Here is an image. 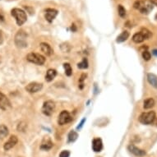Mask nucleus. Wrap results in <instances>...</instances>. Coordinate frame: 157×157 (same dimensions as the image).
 <instances>
[{
    "label": "nucleus",
    "instance_id": "9b49d317",
    "mask_svg": "<svg viewBox=\"0 0 157 157\" xmlns=\"http://www.w3.org/2000/svg\"><path fill=\"white\" fill-rule=\"evenodd\" d=\"M58 15V11L54 8H47L45 10V15L44 18L46 19V21L49 23L54 21V19L56 18Z\"/></svg>",
    "mask_w": 157,
    "mask_h": 157
},
{
    "label": "nucleus",
    "instance_id": "a211bd4d",
    "mask_svg": "<svg viewBox=\"0 0 157 157\" xmlns=\"http://www.w3.org/2000/svg\"><path fill=\"white\" fill-rule=\"evenodd\" d=\"M147 81L153 87L157 88V76L153 73L147 74Z\"/></svg>",
    "mask_w": 157,
    "mask_h": 157
},
{
    "label": "nucleus",
    "instance_id": "423d86ee",
    "mask_svg": "<svg viewBox=\"0 0 157 157\" xmlns=\"http://www.w3.org/2000/svg\"><path fill=\"white\" fill-rule=\"evenodd\" d=\"M26 59L30 63H35L37 65H43L45 63V58L43 55L36 54V53H30L27 54Z\"/></svg>",
    "mask_w": 157,
    "mask_h": 157
},
{
    "label": "nucleus",
    "instance_id": "b1692460",
    "mask_svg": "<svg viewBox=\"0 0 157 157\" xmlns=\"http://www.w3.org/2000/svg\"><path fill=\"white\" fill-rule=\"evenodd\" d=\"M77 68L80 69H86L88 68V61L87 58H83L82 61L77 64Z\"/></svg>",
    "mask_w": 157,
    "mask_h": 157
},
{
    "label": "nucleus",
    "instance_id": "aec40b11",
    "mask_svg": "<svg viewBox=\"0 0 157 157\" xmlns=\"http://www.w3.org/2000/svg\"><path fill=\"white\" fill-rule=\"evenodd\" d=\"M8 128L7 126L0 124V139H4L8 135Z\"/></svg>",
    "mask_w": 157,
    "mask_h": 157
},
{
    "label": "nucleus",
    "instance_id": "cd10ccee",
    "mask_svg": "<svg viewBox=\"0 0 157 157\" xmlns=\"http://www.w3.org/2000/svg\"><path fill=\"white\" fill-rule=\"evenodd\" d=\"M70 152L68 151H63L60 154H59V157H69Z\"/></svg>",
    "mask_w": 157,
    "mask_h": 157
},
{
    "label": "nucleus",
    "instance_id": "f3484780",
    "mask_svg": "<svg viewBox=\"0 0 157 157\" xmlns=\"http://www.w3.org/2000/svg\"><path fill=\"white\" fill-rule=\"evenodd\" d=\"M57 75V72L55 69H53V68H50L47 71L46 73V75H45V80L46 82H51L53 81V79L54 78L56 77Z\"/></svg>",
    "mask_w": 157,
    "mask_h": 157
},
{
    "label": "nucleus",
    "instance_id": "2eb2a0df",
    "mask_svg": "<svg viewBox=\"0 0 157 157\" xmlns=\"http://www.w3.org/2000/svg\"><path fill=\"white\" fill-rule=\"evenodd\" d=\"M92 149L95 152H101L103 149V142L101 138H95L92 141Z\"/></svg>",
    "mask_w": 157,
    "mask_h": 157
},
{
    "label": "nucleus",
    "instance_id": "c756f323",
    "mask_svg": "<svg viewBox=\"0 0 157 157\" xmlns=\"http://www.w3.org/2000/svg\"><path fill=\"white\" fill-rule=\"evenodd\" d=\"M4 42V37H3V34H2V31H0V44H3Z\"/></svg>",
    "mask_w": 157,
    "mask_h": 157
},
{
    "label": "nucleus",
    "instance_id": "393cba45",
    "mask_svg": "<svg viewBox=\"0 0 157 157\" xmlns=\"http://www.w3.org/2000/svg\"><path fill=\"white\" fill-rule=\"evenodd\" d=\"M118 15H119L121 18H125V16H126V10H125L124 8H123V5H118Z\"/></svg>",
    "mask_w": 157,
    "mask_h": 157
},
{
    "label": "nucleus",
    "instance_id": "7c9ffc66",
    "mask_svg": "<svg viewBox=\"0 0 157 157\" xmlns=\"http://www.w3.org/2000/svg\"><path fill=\"white\" fill-rule=\"evenodd\" d=\"M150 2H151L153 5H157V0H150Z\"/></svg>",
    "mask_w": 157,
    "mask_h": 157
},
{
    "label": "nucleus",
    "instance_id": "39448f33",
    "mask_svg": "<svg viewBox=\"0 0 157 157\" xmlns=\"http://www.w3.org/2000/svg\"><path fill=\"white\" fill-rule=\"evenodd\" d=\"M156 113L155 111H150L147 113H142L139 117V122L145 125L151 124L156 120Z\"/></svg>",
    "mask_w": 157,
    "mask_h": 157
},
{
    "label": "nucleus",
    "instance_id": "bb28decb",
    "mask_svg": "<svg viewBox=\"0 0 157 157\" xmlns=\"http://www.w3.org/2000/svg\"><path fill=\"white\" fill-rule=\"evenodd\" d=\"M142 58H144V60L146 61H149L151 58V53L147 51V50H144L142 52Z\"/></svg>",
    "mask_w": 157,
    "mask_h": 157
},
{
    "label": "nucleus",
    "instance_id": "6e6552de",
    "mask_svg": "<svg viewBox=\"0 0 157 157\" xmlns=\"http://www.w3.org/2000/svg\"><path fill=\"white\" fill-rule=\"evenodd\" d=\"M72 120H73V118H72L69 112H68L67 110H63L60 114L58 115V123L59 125H64L66 123L71 122Z\"/></svg>",
    "mask_w": 157,
    "mask_h": 157
},
{
    "label": "nucleus",
    "instance_id": "dca6fc26",
    "mask_svg": "<svg viewBox=\"0 0 157 157\" xmlns=\"http://www.w3.org/2000/svg\"><path fill=\"white\" fill-rule=\"evenodd\" d=\"M40 49H41V51L44 53V54H46L47 56H50L51 54H53V49L51 48V46L49 45L47 43H41L40 44Z\"/></svg>",
    "mask_w": 157,
    "mask_h": 157
},
{
    "label": "nucleus",
    "instance_id": "f03ea898",
    "mask_svg": "<svg viewBox=\"0 0 157 157\" xmlns=\"http://www.w3.org/2000/svg\"><path fill=\"white\" fill-rule=\"evenodd\" d=\"M154 5L150 1H137L134 4V8L139 10L142 13L148 14L152 11Z\"/></svg>",
    "mask_w": 157,
    "mask_h": 157
},
{
    "label": "nucleus",
    "instance_id": "0eeeda50",
    "mask_svg": "<svg viewBox=\"0 0 157 157\" xmlns=\"http://www.w3.org/2000/svg\"><path fill=\"white\" fill-rule=\"evenodd\" d=\"M55 109V104L52 101H45L42 107V112L46 116H51Z\"/></svg>",
    "mask_w": 157,
    "mask_h": 157
},
{
    "label": "nucleus",
    "instance_id": "2f4dec72",
    "mask_svg": "<svg viewBox=\"0 0 157 157\" xmlns=\"http://www.w3.org/2000/svg\"><path fill=\"white\" fill-rule=\"evenodd\" d=\"M152 53H153V54H154L155 56L157 57V49H153Z\"/></svg>",
    "mask_w": 157,
    "mask_h": 157
},
{
    "label": "nucleus",
    "instance_id": "7ed1b4c3",
    "mask_svg": "<svg viewBox=\"0 0 157 157\" xmlns=\"http://www.w3.org/2000/svg\"><path fill=\"white\" fill-rule=\"evenodd\" d=\"M12 16L16 19V22L18 26H22L26 22L27 16L25 11L20 8H13L12 10Z\"/></svg>",
    "mask_w": 157,
    "mask_h": 157
},
{
    "label": "nucleus",
    "instance_id": "4be33fe9",
    "mask_svg": "<svg viewBox=\"0 0 157 157\" xmlns=\"http://www.w3.org/2000/svg\"><path fill=\"white\" fill-rule=\"evenodd\" d=\"M78 137L77 132L75 131H71L68 134V142H73Z\"/></svg>",
    "mask_w": 157,
    "mask_h": 157
},
{
    "label": "nucleus",
    "instance_id": "a878e982",
    "mask_svg": "<svg viewBox=\"0 0 157 157\" xmlns=\"http://www.w3.org/2000/svg\"><path fill=\"white\" fill-rule=\"evenodd\" d=\"M87 77V74H85V73H83L81 76V77L79 79V88L80 89H83V87H84V81L86 80Z\"/></svg>",
    "mask_w": 157,
    "mask_h": 157
},
{
    "label": "nucleus",
    "instance_id": "412c9836",
    "mask_svg": "<svg viewBox=\"0 0 157 157\" xmlns=\"http://www.w3.org/2000/svg\"><path fill=\"white\" fill-rule=\"evenodd\" d=\"M154 105H155V101L153 100L152 98H149V99H147V100H146L144 101L143 107H144V109H151Z\"/></svg>",
    "mask_w": 157,
    "mask_h": 157
},
{
    "label": "nucleus",
    "instance_id": "473e14b6",
    "mask_svg": "<svg viewBox=\"0 0 157 157\" xmlns=\"http://www.w3.org/2000/svg\"><path fill=\"white\" fill-rule=\"evenodd\" d=\"M156 20H157V14H156Z\"/></svg>",
    "mask_w": 157,
    "mask_h": 157
},
{
    "label": "nucleus",
    "instance_id": "9d476101",
    "mask_svg": "<svg viewBox=\"0 0 157 157\" xmlns=\"http://www.w3.org/2000/svg\"><path fill=\"white\" fill-rule=\"evenodd\" d=\"M9 108H11V103L8 99V97L0 92V109L3 110H7Z\"/></svg>",
    "mask_w": 157,
    "mask_h": 157
},
{
    "label": "nucleus",
    "instance_id": "ddd939ff",
    "mask_svg": "<svg viewBox=\"0 0 157 157\" xmlns=\"http://www.w3.org/2000/svg\"><path fill=\"white\" fill-rule=\"evenodd\" d=\"M128 150H129V151L131 153H132L134 156H138V157H142L146 156V151H143V150H142V149L138 148V147H137L135 146L134 145H130V146H128Z\"/></svg>",
    "mask_w": 157,
    "mask_h": 157
},
{
    "label": "nucleus",
    "instance_id": "4468645a",
    "mask_svg": "<svg viewBox=\"0 0 157 157\" xmlns=\"http://www.w3.org/2000/svg\"><path fill=\"white\" fill-rule=\"evenodd\" d=\"M53 146H54V144H53V142L51 141V139L49 137H44V139L41 142V145H40V149H42L44 151H49V150L52 148Z\"/></svg>",
    "mask_w": 157,
    "mask_h": 157
},
{
    "label": "nucleus",
    "instance_id": "72a5a7b5",
    "mask_svg": "<svg viewBox=\"0 0 157 157\" xmlns=\"http://www.w3.org/2000/svg\"><path fill=\"white\" fill-rule=\"evenodd\" d=\"M156 126H157V119H156Z\"/></svg>",
    "mask_w": 157,
    "mask_h": 157
},
{
    "label": "nucleus",
    "instance_id": "c85d7f7f",
    "mask_svg": "<svg viewBox=\"0 0 157 157\" xmlns=\"http://www.w3.org/2000/svg\"><path fill=\"white\" fill-rule=\"evenodd\" d=\"M85 122H86V118H83L82 120V122L80 123V124H79L78 126H77V129H81V128L82 127L83 125H84V123Z\"/></svg>",
    "mask_w": 157,
    "mask_h": 157
},
{
    "label": "nucleus",
    "instance_id": "20e7f679",
    "mask_svg": "<svg viewBox=\"0 0 157 157\" xmlns=\"http://www.w3.org/2000/svg\"><path fill=\"white\" fill-rule=\"evenodd\" d=\"M26 38L27 35L24 31H18V33L15 35V44L18 48H25L27 46V42H26Z\"/></svg>",
    "mask_w": 157,
    "mask_h": 157
},
{
    "label": "nucleus",
    "instance_id": "1a4fd4ad",
    "mask_svg": "<svg viewBox=\"0 0 157 157\" xmlns=\"http://www.w3.org/2000/svg\"><path fill=\"white\" fill-rule=\"evenodd\" d=\"M43 87V85L41 83L38 82H31L28 84L26 87V92L29 93H36V92H39Z\"/></svg>",
    "mask_w": 157,
    "mask_h": 157
},
{
    "label": "nucleus",
    "instance_id": "6ab92c4d",
    "mask_svg": "<svg viewBox=\"0 0 157 157\" xmlns=\"http://www.w3.org/2000/svg\"><path fill=\"white\" fill-rule=\"evenodd\" d=\"M128 37H129V32L127 31H123L122 33L117 37L116 42H117V43H122V42H124L125 40H127V39H128Z\"/></svg>",
    "mask_w": 157,
    "mask_h": 157
},
{
    "label": "nucleus",
    "instance_id": "f8f14e48",
    "mask_svg": "<svg viewBox=\"0 0 157 157\" xmlns=\"http://www.w3.org/2000/svg\"><path fill=\"white\" fill-rule=\"evenodd\" d=\"M18 142V139L17 136H11L10 138L8 139V141L4 144V148L5 151H9L10 149L13 148V147L17 145Z\"/></svg>",
    "mask_w": 157,
    "mask_h": 157
},
{
    "label": "nucleus",
    "instance_id": "5701e85b",
    "mask_svg": "<svg viewBox=\"0 0 157 157\" xmlns=\"http://www.w3.org/2000/svg\"><path fill=\"white\" fill-rule=\"evenodd\" d=\"M63 68H64V70H65V74L67 76L70 77L71 75L73 74V69H72V67H71L69 63H64Z\"/></svg>",
    "mask_w": 157,
    "mask_h": 157
},
{
    "label": "nucleus",
    "instance_id": "f257e3e1",
    "mask_svg": "<svg viewBox=\"0 0 157 157\" xmlns=\"http://www.w3.org/2000/svg\"><path fill=\"white\" fill-rule=\"evenodd\" d=\"M151 37H152V33L146 28H143L140 32H137L133 35L132 40L137 44H139L143 42L145 39H149Z\"/></svg>",
    "mask_w": 157,
    "mask_h": 157
}]
</instances>
